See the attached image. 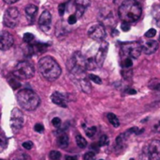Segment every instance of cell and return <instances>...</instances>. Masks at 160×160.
Masks as SVG:
<instances>
[{
	"instance_id": "19",
	"label": "cell",
	"mask_w": 160,
	"mask_h": 160,
	"mask_svg": "<svg viewBox=\"0 0 160 160\" xmlns=\"http://www.w3.org/2000/svg\"><path fill=\"white\" fill-rule=\"evenodd\" d=\"M37 12H38V7L37 6L30 4V5L25 7V14H26V17H27L29 23H33Z\"/></svg>"
},
{
	"instance_id": "36",
	"label": "cell",
	"mask_w": 160,
	"mask_h": 160,
	"mask_svg": "<svg viewBox=\"0 0 160 160\" xmlns=\"http://www.w3.org/2000/svg\"><path fill=\"white\" fill-rule=\"evenodd\" d=\"M84 160H95L96 159V154L94 152H87L84 157H83Z\"/></svg>"
},
{
	"instance_id": "14",
	"label": "cell",
	"mask_w": 160,
	"mask_h": 160,
	"mask_svg": "<svg viewBox=\"0 0 160 160\" xmlns=\"http://www.w3.org/2000/svg\"><path fill=\"white\" fill-rule=\"evenodd\" d=\"M38 25L40 29L44 32H47L52 27V14L49 10H44L38 19Z\"/></svg>"
},
{
	"instance_id": "40",
	"label": "cell",
	"mask_w": 160,
	"mask_h": 160,
	"mask_svg": "<svg viewBox=\"0 0 160 160\" xmlns=\"http://www.w3.org/2000/svg\"><path fill=\"white\" fill-rule=\"evenodd\" d=\"M34 129H35V131L38 132V133H42V132L44 131V127H43V125H42L41 124H37L35 125Z\"/></svg>"
},
{
	"instance_id": "21",
	"label": "cell",
	"mask_w": 160,
	"mask_h": 160,
	"mask_svg": "<svg viewBox=\"0 0 160 160\" xmlns=\"http://www.w3.org/2000/svg\"><path fill=\"white\" fill-rule=\"evenodd\" d=\"M8 84L10 85V87L13 89V90H17L21 87V83L19 81V78L17 76H15L14 74L10 75L8 79Z\"/></svg>"
},
{
	"instance_id": "4",
	"label": "cell",
	"mask_w": 160,
	"mask_h": 160,
	"mask_svg": "<svg viewBox=\"0 0 160 160\" xmlns=\"http://www.w3.org/2000/svg\"><path fill=\"white\" fill-rule=\"evenodd\" d=\"M13 74L19 79H29L35 74V67L31 61H19L13 70Z\"/></svg>"
},
{
	"instance_id": "37",
	"label": "cell",
	"mask_w": 160,
	"mask_h": 160,
	"mask_svg": "<svg viewBox=\"0 0 160 160\" xmlns=\"http://www.w3.org/2000/svg\"><path fill=\"white\" fill-rule=\"evenodd\" d=\"M130 28H131V26H130V24H129V23H127V22H123V23H122V25H121V29H122L123 31L128 32V31L130 30Z\"/></svg>"
},
{
	"instance_id": "30",
	"label": "cell",
	"mask_w": 160,
	"mask_h": 160,
	"mask_svg": "<svg viewBox=\"0 0 160 160\" xmlns=\"http://www.w3.org/2000/svg\"><path fill=\"white\" fill-rule=\"evenodd\" d=\"M98 144L100 146H107L109 144V138L106 135H103L100 137L99 141H98Z\"/></svg>"
},
{
	"instance_id": "15",
	"label": "cell",
	"mask_w": 160,
	"mask_h": 160,
	"mask_svg": "<svg viewBox=\"0 0 160 160\" xmlns=\"http://www.w3.org/2000/svg\"><path fill=\"white\" fill-rule=\"evenodd\" d=\"M0 41H1L0 48H1L2 51H6V50L9 49L13 45V43H14V38H13V36L9 32L5 31V30H3L2 33H1Z\"/></svg>"
},
{
	"instance_id": "46",
	"label": "cell",
	"mask_w": 160,
	"mask_h": 160,
	"mask_svg": "<svg viewBox=\"0 0 160 160\" xmlns=\"http://www.w3.org/2000/svg\"><path fill=\"white\" fill-rule=\"evenodd\" d=\"M129 160H135V159H133V158H130V159Z\"/></svg>"
},
{
	"instance_id": "22",
	"label": "cell",
	"mask_w": 160,
	"mask_h": 160,
	"mask_svg": "<svg viewBox=\"0 0 160 160\" xmlns=\"http://www.w3.org/2000/svg\"><path fill=\"white\" fill-rule=\"evenodd\" d=\"M107 118H108V121L110 122V124L114 126V127H119L120 125V121L119 119L117 118V116L113 113H108L107 115Z\"/></svg>"
},
{
	"instance_id": "17",
	"label": "cell",
	"mask_w": 160,
	"mask_h": 160,
	"mask_svg": "<svg viewBox=\"0 0 160 160\" xmlns=\"http://www.w3.org/2000/svg\"><path fill=\"white\" fill-rule=\"evenodd\" d=\"M142 52L146 55H152L156 53L158 49L159 43L158 41L155 40H148L145 41L142 44Z\"/></svg>"
},
{
	"instance_id": "25",
	"label": "cell",
	"mask_w": 160,
	"mask_h": 160,
	"mask_svg": "<svg viewBox=\"0 0 160 160\" xmlns=\"http://www.w3.org/2000/svg\"><path fill=\"white\" fill-rule=\"evenodd\" d=\"M149 88L153 91H160V80L154 79L149 83Z\"/></svg>"
},
{
	"instance_id": "1",
	"label": "cell",
	"mask_w": 160,
	"mask_h": 160,
	"mask_svg": "<svg viewBox=\"0 0 160 160\" xmlns=\"http://www.w3.org/2000/svg\"><path fill=\"white\" fill-rule=\"evenodd\" d=\"M142 13V8L138 0H124L118 8V16L122 22L129 24L137 22Z\"/></svg>"
},
{
	"instance_id": "18",
	"label": "cell",
	"mask_w": 160,
	"mask_h": 160,
	"mask_svg": "<svg viewBox=\"0 0 160 160\" xmlns=\"http://www.w3.org/2000/svg\"><path fill=\"white\" fill-rule=\"evenodd\" d=\"M48 48V44L47 43H43V42H34L32 44L29 43L28 45V50L31 54L33 55H40L42 53H44Z\"/></svg>"
},
{
	"instance_id": "32",
	"label": "cell",
	"mask_w": 160,
	"mask_h": 160,
	"mask_svg": "<svg viewBox=\"0 0 160 160\" xmlns=\"http://www.w3.org/2000/svg\"><path fill=\"white\" fill-rule=\"evenodd\" d=\"M88 76H89L90 80H92V81H93L94 83H96V84H98V85H100V84L102 83V80H101V78H100L99 76H98V75H95V74H89Z\"/></svg>"
},
{
	"instance_id": "24",
	"label": "cell",
	"mask_w": 160,
	"mask_h": 160,
	"mask_svg": "<svg viewBox=\"0 0 160 160\" xmlns=\"http://www.w3.org/2000/svg\"><path fill=\"white\" fill-rule=\"evenodd\" d=\"M121 65H122L123 69H129V68H131V67H132V65H133V61H132L131 58L127 57L125 59H123V61H122Z\"/></svg>"
},
{
	"instance_id": "13",
	"label": "cell",
	"mask_w": 160,
	"mask_h": 160,
	"mask_svg": "<svg viewBox=\"0 0 160 160\" xmlns=\"http://www.w3.org/2000/svg\"><path fill=\"white\" fill-rule=\"evenodd\" d=\"M68 93L60 92V91H54L51 95V100L53 104L61 107V108H68V104L69 101Z\"/></svg>"
},
{
	"instance_id": "11",
	"label": "cell",
	"mask_w": 160,
	"mask_h": 160,
	"mask_svg": "<svg viewBox=\"0 0 160 160\" xmlns=\"http://www.w3.org/2000/svg\"><path fill=\"white\" fill-rule=\"evenodd\" d=\"M88 36L97 41H103L106 37V31L105 27L101 24H96L93 25L88 29Z\"/></svg>"
},
{
	"instance_id": "48",
	"label": "cell",
	"mask_w": 160,
	"mask_h": 160,
	"mask_svg": "<svg viewBox=\"0 0 160 160\" xmlns=\"http://www.w3.org/2000/svg\"><path fill=\"white\" fill-rule=\"evenodd\" d=\"M99 160H103V159H99Z\"/></svg>"
},
{
	"instance_id": "26",
	"label": "cell",
	"mask_w": 160,
	"mask_h": 160,
	"mask_svg": "<svg viewBox=\"0 0 160 160\" xmlns=\"http://www.w3.org/2000/svg\"><path fill=\"white\" fill-rule=\"evenodd\" d=\"M62 155L58 151H52L49 154V159L50 160H61Z\"/></svg>"
},
{
	"instance_id": "9",
	"label": "cell",
	"mask_w": 160,
	"mask_h": 160,
	"mask_svg": "<svg viewBox=\"0 0 160 160\" xmlns=\"http://www.w3.org/2000/svg\"><path fill=\"white\" fill-rule=\"evenodd\" d=\"M19 19H20L19 10L17 9V8L11 7L5 11L3 17V23L6 26L9 28H14L18 25Z\"/></svg>"
},
{
	"instance_id": "12",
	"label": "cell",
	"mask_w": 160,
	"mask_h": 160,
	"mask_svg": "<svg viewBox=\"0 0 160 160\" xmlns=\"http://www.w3.org/2000/svg\"><path fill=\"white\" fill-rule=\"evenodd\" d=\"M108 51H109V43L105 41H103L97 52V55L95 57V60H96V63L98 67H102L103 66V63L106 59V57H107V54H108Z\"/></svg>"
},
{
	"instance_id": "2",
	"label": "cell",
	"mask_w": 160,
	"mask_h": 160,
	"mask_svg": "<svg viewBox=\"0 0 160 160\" xmlns=\"http://www.w3.org/2000/svg\"><path fill=\"white\" fill-rule=\"evenodd\" d=\"M38 68L41 76L50 82L55 81L62 74V69L58 62L50 56L41 58L38 61Z\"/></svg>"
},
{
	"instance_id": "5",
	"label": "cell",
	"mask_w": 160,
	"mask_h": 160,
	"mask_svg": "<svg viewBox=\"0 0 160 160\" xmlns=\"http://www.w3.org/2000/svg\"><path fill=\"white\" fill-rule=\"evenodd\" d=\"M67 67L69 73L86 71L87 70V58L81 53L75 52L67 63Z\"/></svg>"
},
{
	"instance_id": "20",
	"label": "cell",
	"mask_w": 160,
	"mask_h": 160,
	"mask_svg": "<svg viewBox=\"0 0 160 160\" xmlns=\"http://www.w3.org/2000/svg\"><path fill=\"white\" fill-rule=\"evenodd\" d=\"M68 143H69V138H68V136L66 133H62V134L58 137V139H57V145H58L60 148L65 149V148L68 147Z\"/></svg>"
},
{
	"instance_id": "44",
	"label": "cell",
	"mask_w": 160,
	"mask_h": 160,
	"mask_svg": "<svg viewBox=\"0 0 160 160\" xmlns=\"http://www.w3.org/2000/svg\"><path fill=\"white\" fill-rule=\"evenodd\" d=\"M66 160H78V158L75 156H67L66 157Z\"/></svg>"
},
{
	"instance_id": "47",
	"label": "cell",
	"mask_w": 160,
	"mask_h": 160,
	"mask_svg": "<svg viewBox=\"0 0 160 160\" xmlns=\"http://www.w3.org/2000/svg\"><path fill=\"white\" fill-rule=\"evenodd\" d=\"M159 41H160V35H159Z\"/></svg>"
},
{
	"instance_id": "7",
	"label": "cell",
	"mask_w": 160,
	"mask_h": 160,
	"mask_svg": "<svg viewBox=\"0 0 160 160\" xmlns=\"http://www.w3.org/2000/svg\"><path fill=\"white\" fill-rule=\"evenodd\" d=\"M142 160H160V141L154 140L142 150Z\"/></svg>"
},
{
	"instance_id": "38",
	"label": "cell",
	"mask_w": 160,
	"mask_h": 160,
	"mask_svg": "<svg viewBox=\"0 0 160 160\" xmlns=\"http://www.w3.org/2000/svg\"><path fill=\"white\" fill-rule=\"evenodd\" d=\"M77 20H78V17H77L75 14H72V15H70V16L68 17V22L69 25H74V24H76Z\"/></svg>"
},
{
	"instance_id": "41",
	"label": "cell",
	"mask_w": 160,
	"mask_h": 160,
	"mask_svg": "<svg viewBox=\"0 0 160 160\" xmlns=\"http://www.w3.org/2000/svg\"><path fill=\"white\" fill-rule=\"evenodd\" d=\"M33 146H34V144H33V142H31V141H25V142L22 143V147H23L24 149H26V150L32 149Z\"/></svg>"
},
{
	"instance_id": "35",
	"label": "cell",
	"mask_w": 160,
	"mask_h": 160,
	"mask_svg": "<svg viewBox=\"0 0 160 160\" xmlns=\"http://www.w3.org/2000/svg\"><path fill=\"white\" fill-rule=\"evenodd\" d=\"M12 160H31V158L26 154H20L19 156H15Z\"/></svg>"
},
{
	"instance_id": "33",
	"label": "cell",
	"mask_w": 160,
	"mask_h": 160,
	"mask_svg": "<svg viewBox=\"0 0 160 160\" xmlns=\"http://www.w3.org/2000/svg\"><path fill=\"white\" fill-rule=\"evenodd\" d=\"M66 7H67V4H66V3H61V4H59V6H58V13H59V15H60L61 17L64 16V14H65Z\"/></svg>"
},
{
	"instance_id": "31",
	"label": "cell",
	"mask_w": 160,
	"mask_h": 160,
	"mask_svg": "<svg viewBox=\"0 0 160 160\" xmlns=\"http://www.w3.org/2000/svg\"><path fill=\"white\" fill-rule=\"evenodd\" d=\"M154 18H155V20H156V22H157L158 26H160V8L159 7L154 10Z\"/></svg>"
},
{
	"instance_id": "6",
	"label": "cell",
	"mask_w": 160,
	"mask_h": 160,
	"mask_svg": "<svg viewBox=\"0 0 160 160\" xmlns=\"http://www.w3.org/2000/svg\"><path fill=\"white\" fill-rule=\"evenodd\" d=\"M70 78L72 81L85 93L91 92V84H90V78L87 77L85 74V71H79V72H73L70 73Z\"/></svg>"
},
{
	"instance_id": "16",
	"label": "cell",
	"mask_w": 160,
	"mask_h": 160,
	"mask_svg": "<svg viewBox=\"0 0 160 160\" xmlns=\"http://www.w3.org/2000/svg\"><path fill=\"white\" fill-rule=\"evenodd\" d=\"M90 0H74L75 15L78 18H81L85 12L86 8L90 6Z\"/></svg>"
},
{
	"instance_id": "39",
	"label": "cell",
	"mask_w": 160,
	"mask_h": 160,
	"mask_svg": "<svg viewBox=\"0 0 160 160\" xmlns=\"http://www.w3.org/2000/svg\"><path fill=\"white\" fill-rule=\"evenodd\" d=\"M52 125L54 127H59L61 125V120H60V118H58V117L53 118L52 121Z\"/></svg>"
},
{
	"instance_id": "27",
	"label": "cell",
	"mask_w": 160,
	"mask_h": 160,
	"mask_svg": "<svg viewBox=\"0 0 160 160\" xmlns=\"http://www.w3.org/2000/svg\"><path fill=\"white\" fill-rule=\"evenodd\" d=\"M96 133H97V127L96 126H91V127L85 129V134L89 138H93L96 135Z\"/></svg>"
},
{
	"instance_id": "8",
	"label": "cell",
	"mask_w": 160,
	"mask_h": 160,
	"mask_svg": "<svg viewBox=\"0 0 160 160\" xmlns=\"http://www.w3.org/2000/svg\"><path fill=\"white\" fill-rule=\"evenodd\" d=\"M121 50L126 57L137 58L142 52V45L139 41H128L121 44Z\"/></svg>"
},
{
	"instance_id": "10",
	"label": "cell",
	"mask_w": 160,
	"mask_h": 160,
	"mask_svg": "<svg viewBox=\"0 0 160 160\" xmlns=\"http://www.w3.org/2000/svg\"><path fill=\"white\" fill-rule=\"evenodd\" d=\"M23 114L19 108H13L10 114V127L14 133H17L23 124Z\"/></svg>"
},
{
	"instance_id": "29",
	"label": "cell",
	"mask_w": 160,
	"mask_h": 160,
	"mask_svg": "<svg viewBox=\"0 0 160 160\" xmlns=\"http://www.w3.org/2000/svg\"><path fill=\"white\" fill-rule=\"evenodd\" d=\"M0 145H1V151H3V150H4V149L7 147V145H8V140L6 139L4 132H2V133H1V138H0Z\"/></svg>"
},
{
	"instance_id": "23",
	"label": "cell",
	"mask_w": 160,
	"mask_h": 160,
	"mask_svg": "<svg viewBox=\"0 0 160 160\" xmlns=\"http://www.w3.org/2000/svg\"><path fill=\"white\" fill-rule=\"evenodd\" d=\"M76 143H77V145H78L80 148H82V149H83V148H85V147L87 146V141H86L85 139H84L82 136H81V135H78V136L76 137Z\"/></svg>"
},
{
	"instance_id": "34",
	"label": "cell",
	"mask_w": 160,
	"mask_h": 160,
	"mask_svg": "<svg viewBox=\"0 0 160 160\" xmlns=\"http://www.w3.org/2000/svg\"><path fill=\"white\" fill-rule=\"evenodd\" d=\"M157 35V30L155 29V28H151V29H149L146 33H145V37L146 38H148V39H152V38H154L155 36Z\"/></svg>"
},
{
	"instance_id": "45",
	"label": "cell",
	"mask_w": 160,
	"mask_h": 160,
	"mask_svg": "<svg viewBox=\"0 0 160 160\" xmlns=\"http://www.w3.org/2000/svg\"><path fill=\"white\" fill-rule=\"evenodd\" d=\"M7 4H13V3H16L17 1L19 0H4Z\"/></svg>"
},
{
	"instance_id": "49",
	"label": "cell",
	"mask_w": 160,
	"mask_h": 160,
	"mask_svg": "<svg viewBox=\"0 0 160 160\" xmlns=\"http://www.w3.org/2000/svg\"><path fill=\"white\" fill-rule=\"evenodd\" d=\"M0 160H3V159H0Z\"/></svg>"
},
{
	"instance_id": "43",
	"label": "cell",
	"mask_w": 160,
	"mask_h": 160,
	"mask_svg": "<svg viewBox=\"0 0 160 160\" xmlns=\"http://www.w3.org/2000/svg\"><path fill=\"white\" fill-rule=\"evenodd\" d=\"M126 92H127L128 94H136V93H137V91H136L135 90H132V89H128V90H127V91H126Z\"/></svg>"
},
{
	"instance_id": "28",
	"label": "cell",
	"mask_w": 160,
	"mask_h": 160,
	"mask_svg": "<svg viewBox=\"0 0 160 160\" xmlns=\"http://www.w3.org/2000/svg\"><path fill=\"white\" fill-rule=\"evenodd\" d=\"M22 39H23V41H24V42H26V43H30V42H32V41H34L35 36H34L32 33H24V34H23Z\"/></svg>"
},
{
	"instance_id": "3",
	"label": "cell",
	"mask_w": 160,
	"mask_h": 160,
	"mask_svg": "<svg viewBox=\"0 0 160 160\" xmlns=\"http://www.w3.org/2000/svg\"><path fill=\"white\" fill-rule=\"evenodd\" d=\"M16 98L18 104L27 111H33L37 109L40 104L39 96L30 89H22L19 91Z\"/></svg>"
},
{
	"instance_id": "42",
	"label": "cell",
	"mask_w": 160,
	"mask_h": 160,
	"mask_svg": "<svg viewBox=\"0 0 160 160\" xmlns=\"http://www.w3.org/2000/svg\"><path fill=\"white\" fill-rule=\"evenodd\" d=\"M154 131L157 133H160V121L154 125Z\"/></svg>"
}]
</instances>
